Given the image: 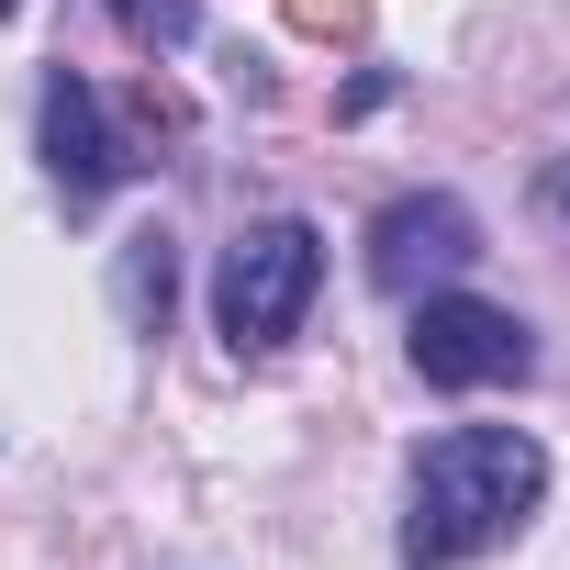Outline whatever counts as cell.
<instances>
[{"mask_svg": "<svg viewBox=\"0 0 570 570\" xmlns=\"http://www.w3.org/2000/svg\"><path fill=\"white\" fill-rule=\"evenodd\" d=\"M0 12H12V0H0Z\"/></svg>", "mask_w": 570, "mask_h": 570, "instance_id": "cell-9", "label": "cell"}, {"mask_svg": "<svg viewBox=\"0 0 570 570\" xmlns=\"http://www.w3.org/2000/svg\"><path fill=\"white\" fill-rule=\"evenodd\" d=\"M292 12H303V23H314V35H347V23H358V12H370V0H292Z\"/></svg>", "mask_w": 570, "mask_h": 570, "instance_id": "cell-7", "label": "cell"}, {"mask_svg": "<svg viewBox=\"0 0 570 570\" xmlns=\"http://www.w3.org/2000/svg\"><path fill=\"white\" fill-rule=\"evenodd\" d=\"M168 292H179V246H168V224L124 235V257H112V314H124V336H157V325H168Z\"/></svg>", "mask_w": 570, "mask_h": 570, "instance_id": "cell-6", "label": "cell"}, {"mask_svg": "<svg viewBox=\"0 0 570 570\" xmlns=\"http://www.w3.org/2000/svg\"><path fill=\"white\" fill-rule=\"evenodd\" d=\"M403 347H414V370L436 392H492V381H525L537 370V336L503 303H481V292H425L414 325H403Z\"/></svg>", "mask_w": 570, "mask_h": 570, "instance_id": "cell-3", "label": "cell"}, {"mask_svg": "<svg viewBox=\"0 0 570 570\" xmlns=\"http://www.w3.org/2000/svg\"><path fill=\"white\" fill-rule=\"evenodd\" d=\"M314 279H325V235H314L303 213L246 224V235L224 246V268H213V325H224V347H235V358H268L279 336L303 325Z\"/></svg>", "mask_w": 570, "mask_h": 570, "instance_id": "cell-2", "label": "cell"}, {"mask_svg": "<svg viewBox=\"0 0 570 570\" xmlns=\"http://www.w3.org/2000/svg\"><path fill=\"white\" fill-rule=\"evenodd\" d=\"M481 257V213L459 202V190H403L381 224H370V279L392 303H425V292H448V279Z\"/></svg>", "mask_w": 570, "mask_h": 570, "instance_id": "cell-4", "label": "cell"}, {"mask_svg": "<svg viewBox=\"0 0 570 570\" xmlns=\"http://www.w3.org/2000/svg\"><path fill=\"white\" fill-rule=\"evenodd\" d=\"M135 12H146V0H112V23H135Z\"/></svg>", "mask_w": 570, "mask_h": 570, "instance_id": "cell-8", "label": "cell"}, {"mask_svg": "<svg viewBox=\"0 0 570 570\" xmlns=\"http://www.w3.org/2000/svg\"><path fill=\"white\" fill-rule=\"evenodd\" d=\"M46 168H57V190H68V213H90L135 157L112 146V124H101V90L79 79V68H57L46 79Z\"/></svg>", "mask_w": 570, "mask_h": 570, "instance_id": "cell-5", "label": "cell"}, {"mask_svg": "<svg viewBox=\"0 0 570 570\" xmlns=\"http://www.w3.org/2000/svg\"><path fill=\"white\" fill-rule=\"evenodd\" d=\"M537 492H548V448L525 425H448L403 492V570H459L503 548L537 514Z\"/></svg>", "mask_w": 570, "mask_h": 570, "instance_id": "cell-1", "label": "cell"}]
</instances>
